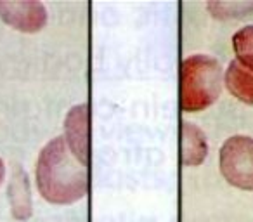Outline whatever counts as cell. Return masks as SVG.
Returning <instances> with one entry per match:
<instances>
[{"instance_id":"obj_1","label":"cell","mask_w":253,"mask_h":222,"mask_svg":"<svg viewBox=\"0 0 253 222\" xmlns=\"http://www.w3.org/2000/svg\"><path fill=\"white\" fill-rule=\"evenodd\" d=\"M35 177L39 193L52 205H73L88 194V167L75 158L63 135L42 148Z\"/></svg>"},{"instance_id":"obj_2","label":"cell","mask_w":253,"mask_h":222,"mask_svg":"<svg viewBox=\"0 0 253 222\" xmlns=\"http://www.w3.org/2000/svg\"><path fill=\"white\" fill-rule=\"evenodd\" d=\"M224 85L220 63L207 54H193L180 64V108L198 113L218 99Z\"/></svg>"},{"instance_id":"obj_3","label":"cell","mask_w":253,"mask_h":222,"mask_svg":"<svg viewBox=\"0 0 253 222\" xmlns=\"http://www.w3.org/2000/svg\"><path fill=\"white\" fill-rule=\"evenodd\" d=\"M220 174L231 186L253 191V137L232 135L218 153Z\"/></svg>"},{"instance_id":"obj_4","label":"cell","mask_w":253,"mask_h":222,"mask_svg":"<svg viewBox=\"0 0 253 222\" xmlns=\"http://www.w3.org/2000/svg\"><path fill=\"white\" fill-rule=\"evenodd\" d=\"M64 141L75 158L82 165L90 163V106L88 102L77 104L64 118Z\"/></svg>"},{"instance_id":"obj_5","label":"cell","mask_w":253,"mask_h":222,"mask_svg":"<svg viewBox=\"0 0 253 222\" xmlns=\"http://www.w3.org/2000/svg\"><path fill=\"white\" fill-rule=\"evenodd\" d=\"M0 19L23 33H37L47 25V9L37 0H0Z\"/></svg>"},{"instance_id":"obj_6","label":"cell","mask_w":253,"mask_h":222,"mask_svg":"<svg viewBox=\"0 0 253 222\" xmlns=\"http://www.w3.org/2000/svg\"><path fill=\"white\" fill-rule=\"evenodd\" d=\"M208 155L207 135L198 125L182 122L180 125V162L184 167H200Z\"/></svg>"},{"instance_id":"obj_7","label":"cell","mask_w":253,"mask_h":222,"mask_svg":"<svg viewBox=\"0 0 253 222\" xmlns=\"http://www.w3.org/2000/svg\"><path fill=\"white\" fill-rule=\"evenodd\" d=\"M9 203H11V214L16 221L23 222L32 217L30 180L21 165H12L11 180H9Z\"/></svg>"},{"instance_id":"obj_8","label":"cell","mask_w":253,"mask_h":222,"mask_svg":"<svg viewBox=\"0 0 253 222\" xmlns=\"http://www.w3.org/2000/svg\"><path fill=\"white\" fill-rule=\"evenodd\" d=\"M225 87L238 101L253 106V71L239 64L238 61H231L225 70Z\"/></svg>"},{"instance_id":"obj_9","label":"cell","mask_w":253,"mask_h":222,"mask_svg":"<svg viewBox=\"0 0 253 222\" xmlns=\"http://www.w3.org/2000/svg\"><path fill=\"white\" fill-rule=\"evenodd\" d=\"M232 49L236 52V61L253 71V25L238 30L232 35Z\"/></svg>"},{"instance_id":"obj_10","label":"cell","mask_w":253,"mask_h":222,"mask_svg":"<svg viewBox=\"0 0 253 222\" xmlns=\"http://www.w3.org/2000/svg\"><path fill=\"white\" fill-rule=\"evenodd\" d=\"M207 7L211 12V16L218 19L241 18L250 11H253V4L250 2H208Z\"/></svg>"},{"instance_id":"obj_11","label":"cell","mask_w":253,"mask_h":222,"mask_svg":"<svg viewBox=\"0 0 253 222\" xmlns=\"http://www.w3.org/2000/svg\"><path fill=\"white\" fill-rule=\"evenodd\" d=\"M4 176H5V167H4L2 158H0V184H2V180H4Z\"/></svg>"}]
</instances>
